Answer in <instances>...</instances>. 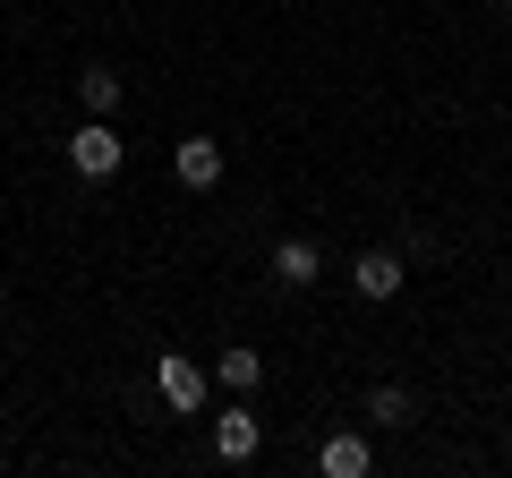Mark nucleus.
<instances>
[{
    "label": "nucleus",
    "instance_id": "1",
    "mask_svg": "<svg viewBox=\"0 0 512 478\" xmlns=\"http://www.w3.org/2000/svg\"><path fill=\"white\" fill-rule=\"evenodd\" d=\"M154 393H163V402L180 410V419H197V410H205V393H214V376H205L197 359H188V350H163V359H154Z\"/></svg>",
    "mask_w": 512,
    "mask_h": 478
},
{
    "label": "nucleus",
    "instance_id": "2",
    "mask_svg": "<svg viewBox=\"0 0 512 478\" xmlns=\"http://www.w3.org/2000/svg\"><path fill=\"white\" fill-rule=\"evenodd\" d=\"M402 282H410V265L393 257V248H359V257H350V291H359L367 308H384V299H402Z\"/></svg>",
    "mask_w": 512,
    "mask_h": 478
},
{
    "label": "nucleus",
    "instance_id": "3",
    "mask_svg": "<svg viewBox=\"0 0 512 478\" xmlns=\"http://www.w3.org/2000/svg\"><path fill=\"white\" fill-rule=\"evenodd\" d=\"M222 171H231V163H222V146H214V137H180V146H171V180H180L188 197H214V188H222Z\"/></svg>",
    "mask_w": 512,
    "mask_h": 478
},
{
    "label": "nucleus",
    "instance_id": "4",
    "mask_svg": "<svg viewBox=\"0 0 512 478\" xmlns=\"http://www.w3.org/2000/svg\"><path fill=\"white\" fill-rule=\"evenodd\" d=\"M120 129H111V120H86V129L69 137V163H77V180H111V171H120Z\"/></svg>",
    "mask_w": 512,
    "mask_h": 478
},
{
    "label": "nucleus",
    "instance_id": "5",
    "mask_svg": "<svg viewBox=\"0 0 512 478\" xmlns=\"http://www.w3.org/2000/svg\"><path fill=\"white\" fill-rule=\"evenodd\" d=\"M316 274H325V248H316V239H274V282H282V291H308V282Z\"/></svg>",
    "mask_w": 512,
    "mask_h": 478
},
{
    "label": "nucleus",
    "instance_id": "6",
    "mask_svg": "<svg viewBox=\"0 0 512 478\" xmlns=\"http://www.w3.org/2000/svg\"><path fill=\"white\" fill-rule=\"evenodd\" d=\"M316 470H325V478H367V470H376V444L342 427V436H325V444H316Z\"/></svg>",
    "mask_w": 512,
    "mask_h": 478
},
{
    "label": "nucleus",
    "instance_id": "7",
    "mask_svg": "<svg viewBox=\"0 0 512 478\" xmlns=\"http://www.w3.org/2000/svg\"><path fill=\"white\" fill-rule=\"evenodd\" d=\"M256 444H265L256 410H248V402H231V410L214 419V453H222V461H256Z\"/></svg>",
    "mask_w": 512,
    "mask_h": 478
},
{
    "label": "nucleus",
    "instance_id": "8",
    "mask_svg": "<svg viewBox=\"0 0 512 478\" xmlns=\"http://www.w3.org/2000/svg\"><path fill=\"white\" fill-rule=\"evenodd\" d=\"M77 103H86V120H111L120 111V69H77Z\"/></svg>",
    "mask_w": 512,
    "mask_h": 478
},
{
    "label": "nucleus",
    "instance_id": "9",
    "mask_svg": "<svg viewBox=\"0 0 512 478\" xmlns=\"http://www.w3.org/2000/svg\"><path fill=\"white\" fill-rule=\"evenodd\" d=\"M367 419H376V427H410V419H419V393H410V385H376V393H367Z\"/></svg>",
    "mask_w": 512,
    "mask_h": 478
},
{
    "label": "nucleus",
    "instance_id": "10",
    "mask_svg": "<svg viewBox=\"0 0 512 478\" xmlns=\"http://www.w3.org/2000/svg\"><path fill=\"white\" fill-rule=\"evenodd\" d=\"M214 385L256 393V385H265V359H256V350H222V359H214Z\"/></svg>",
    "mask_w": 512,
    "mask_h": 478
},
{
    "label": "nucleus",
    "instance_id": "11",
    "mask_svg": "<svg viewBox=\"0 0 512 478\" xmlns=\"http://www.w3.org/2000/svg\"><path fill=\"white\" fill-rule=\"evenodd\" d=\"M495 9H504V18H512V0H495Z\"/></svg>",
    "mask_w": 512,
    "mask_h": 478
},
{
    "label": "nucleus",
    "instance_id": "12",
    "mask_svg": "<svg viewBox=\"0 0 512 478\" xmlns=\"http://www.w3.org/2000/svg\"><path fill=\"white\" fill-rule=\"evenodd\" d=\"M0 137H9V120H0Z\"/></svg>",
    "mask_w": 512,
    "mask_h": 478
}]
</instances>
